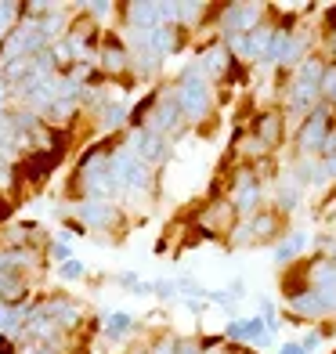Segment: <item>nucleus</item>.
<instances>
[{
	"instance_id": "nucleus-28",
	"label": "nucleus",
	"mask_w": 336,
	"mask_h": 354,
	"mask_svg": "<svg viewBox=\"0 0 336 354\" xmlns=\"http://www.w3.org/2000/svg\"><path fill=\"white\" fill-rule=\"evenodd\" d=\"M279 354H304V347H300L297 340H290V344H282V347H279Z\"/></svg>"
},
{
	"instance_id": "nucleus-15",
	"label": "nucleus",
	"mask_w": 336,
	"mask_h": 354,
	"mask_svg": "<svg viewBox=\"0 0 336 354\" xmlns=\"http://www.w3.org/2000/svg\"><path fill=\"white\" fill-rule=\"evenodd\" d=\"M149 44H152V51H156L159 58H167V55H174V51L181 47V33H178L174 26L163 22V26H156L152 33H149Z\"/></svg>"
},
{
	"instance_id": "nucleus-4",
	"label": "nucleus",
	"mask_w": 336,
	"mask_h": 354,
	"mask_svg": "<svg viewBox=\"0 0 336 354\" xmlns=\"http://www.w3.org/2000/svg\"><path fill=\"white\" fill-rule=\"evenodd\" d=\"M261 11L264 8H257V4H228V8H221L217 22H221L224 40L239 37V33H253V29L261 26Z\"/></svg>"
},
{
	"instance_id": "nucleus-9",
	"label": "nucleus",
	"mask_w": 336,
	"mask_h": 354,
	"mask_svg": "<svg viewBox=\"0 0 336 354\" xmlns=\"http://www.w3.org/2000/svg\"><path fill=\"white\" fill-rule=\"evenodd\" d=\"M120 11L127 29H138V33H152L156 26H163V4H152V0H134V4H123Z\"/></svg>"
},
{
	"instance_id": "nucleus-13",
	"label": "nucleus",
	"mask_w": 336,
	"mask_h": 354,
	"mask_svg": "<svg viewBox=\"0 0 336 354\" xmlns=\"http://www.w3.org/2000/svg\"><path fill=\"white\" fill-rule=\"evenodd\" d=\"M250 134L257 138V141L264 145V149L271 152V149H275V145L282 141V112H275V109H271V112H261Z\"/></svg>"
},
{
	"instance_id": "nucleus-26",
	"label": "nucleus",
	"mask_w": 336,
	"mask_h": 354,
	"mask_svg": "<svg viewBox=\"0 0 336 354\" xmlns=\"http://www.w3.org/2000/svg\"><path fill=\"white\" fill-rule=\"evenodd\" d=\"M181 304H185V311H188V315H203L206 308H210V304H203V300H181Z\"/></svg>"
},
{
	"instance_id": "nucleus-5",
	"label": "nucleus",
	"mask_w": 336,
	"mask_h": 354,
	"mask_svg": "<svg viewBox=\"0 0 336 354\" xmlns=\"http://www.w3.org/2000/svg\"><path fill=\"white\" fill-rule=\"evenodd\" d=\"M261 196H264V188H261V181H257V170H250V167H243L235 174V181H232V206H235V214H253L257 210V203H261Z\"/></svg>"
},
{
	"instance_id": "nucleus-1",
	"label": "nucleus",
	"mask_w": 336,
	"mask_h": 354,
	"mask_svg": "<svg viewBox=\"0 0 336 354\" xmlns=\"http://www.w3.org/2000/svg\"><path fill=\"white\" fill-rule=\"evenodd\" d=\"M174 94H178V105H181V120L185 123H203L214 109V94H210V80L203 76L199 66H188L178 84H174Z\"/></svg>"
},
{
	"instance_id": "nucleus-16",
	"label": "nucleus",
	"mask_w": 336,
	"mask_h": 354,
	"mask_svg": "<svg viewBox=\"0 0 336 354\" xmlns=\"http://www.w3.org/2000/svg\"><path fill=\"white\" fill-rule=\"evenodd\" d=\"M308 250V232H293L290 239H282L279 250H275V264H290L297 261V257Z\"/></svg>"
},
{
	"instance_id": "nucleus-8",
	"label": "nucleus",
	"mask_w": 336,
	"mask_h": 354,
	"mask_svg": "<svg viewBox=\"0 0 336 354\" xmlns=\"http://www.w3.org/2000/svg\"><path fill=\"white\" fill-rule=\"evenodd\" d=\"M196 224H199V232L210 235V239L232 232V228H235V206H232L228 199H214V203L196 217Z\"/></svg>"
},
{
	"instance_id": "nucleus-3",
	"label": "nucleus",
	"mask_w": 336,
	"mask_h": 354,
	"mask_svg": "<svg viewBox=\"0 0 336 354\" xmlns=\"http://www.w3.org/2000/svg\"><path fill=\"white\" fill-rule=\"evenodd\" d=\"M73 214L80 217V224L91 232H112L120 224V206L112 203V199H76L73 203Z\"/></svg>"
},
{
	"instance_id": "nucleus-22",
	"label": "nucleus",
	"mask_w": 336,
	"mask_h": 354,
	"mask_svg": "<svg viewBox=\"0 0 336 354\" xmlns=\"http://www.w3.org/2000/svg\"><path fill=\"white\" fill-rule=\"evenodd\" d=\"M149 354H178V336H156Z\"/></svg>"
},
{
	"instance_id": "nucleus-11",
	"label": "nucleus",
	"mask_w": 336,
	"mask_h": 354,
	"mask_svg": "<svg viewBox=\"0 0 336 354\" xmlns=\"http://www.w3.org/2000/svg\"><path fill=\"white\" fill-rule=\"evenodd\" d=\"M138 159H141L149 170H159V167L170 159V138L145 131V138H141V145H138Z\"/></svg>"
},
{
	"instance_id": "nucleus-20",
	"label": "nucleus",
	"mask_w": 336,
	"mask_h": 354,
	"mask_svg": "<svg viewBox=\"0 0 336 354\" xmlns=\"http://www.w3.org/2000/svg\"><path fill=\"white\" fill-rule=\"evenodd\" d=\"M55 275H58L62 282H80V279L87 275V264L73 257V261H66V264H58V268H55Z\"/></svg>"
},
{
	"instance_id": "nucleus-2",
	"label": "nucleus",
	"mask_w": 336,
	"mask_h": 354,
	"mask_svg": "<svg viewBox=\"0 0 336 354\" xmlns=\"http://www.w3.org/2000/svg\"><path fill=\"white\" fill-rule=\"evenodd\" d=\"M329 134H333V109H329V105H315L308 116H304V127L297 131L300 152H304V156H322Z\"/></svg>"
},
{
	"instance_id": "nucleus-27",
	"label": "nucleus",
	"mask_w": 336,
	"mask_h": 354,
	"mask_svg": "<svg viewBox=\"0 0 336 354\" xmlns=\"http://www.w3.org/2000/svg\"><path fill=\"white\" fill-rule=\"evenodd\" d=\"M22 354H62V351H55V347H44V344H29V347H22Z\"/></svg>"
},
{
	"instance_id": "nucleus-21",
	"label": "nucleus",
	"mask_w": 336,
	"mask_h": 354,
	"mask_svg": "<svg viewBox=\"0 0 336 354\" xmlns=\"http://www.w3.org/2000/svg\"><path fill=\"white\" fill-rule=\"evenodd\" d=\"M152 297L174 300V297H178V282H174V279H156V282H152Z\"/></svg>"
},
{
	"instance_id": "nucleus-25",
	"label": "nucleus",
	"mask_w": 336,
	"mask_h": 354,
	"mask_svg": "<svg viewBox=\"0 0 336 354\" xmlns=\"http://www.w3.org/2000/svg\"><path fill=\"white\" fill-rule=\"evenodd\" d=\"M318 344H322V336H318V333H308V336H304V340H300V347H304V354H311Z\"/></svg>"
},
{
	"instance_id": "nucleus-23",
	"label": "nucleus",
	"mask_w": 336,
	"mask_h": 354,
	"mask_svg": "<svg viewBox=\"0 0 336 354\" xmlns=\"http://www.w3.org/2000/svg\"><path fill=\"white\" fill-rule=\"evenodd\" d=\"M116 286H120V289H131V293H134V289L141 286V279L134 275V271H120V275H116Z\"/></svg>"
},
{
	"instance_id": "nucleus-18",
	"label": "nucleus",
	"mask_w": 336,
	"mask_h": 354,
	"mask_svg": "<svg viewBox=\"0 0 336 354\" xmlns=\"http://www.w3.org/2000/svg\"><path fill=\"white\" fill-rule=\"evenodd\" d=\"M80 11H84V19L91 22H105L112 11H116V4H109V0H87V4H80Z\"/></svg>"
},
{
	"instance_id": "nucleus-7",
	"label": "nucleus",
	"mask_w": 336,
	"mask_h": 354,
	"mask_svg": "<svg viewBox=\"0 0 336 354\" xmlns=\"http://www.w3.org/2000/svg\"><path fill=\"white\" fill-rule=\"evenodd\" d=\"M94 62H98L102 73H109L112 80L131 73V51H127V44H123L120 37H105V40L98 44V55H94Z\"/></svg>"
},
{
	"instance_id": "nucleus-6",
	"label": "nucleus",
	"mask_w": 336,
	"mask_h": 354,
	"mask_svg": "<svg viewBox=\"0 0 336 354\" xmlns=\"http://www.w3.org/2000/svg\"><path fill=\"white\" fill-rule=\"evenodd\" d=\"M40 311H44V318H51L66 336L80 326V322H84V304H76V300H69V297H47V300L40 304Z\"/></svg>"
},
{
	"instance_id": "nucleus-24",
	"label": "nucleus",
	"mask_w": 336,
	"mask_h": 354,
	"mask_svg": "<svg viewBox=\"0 0 336 354\" xmlns=\"http://www.w3.org/2000/svg\"><path fill=\"white\" fill-rule=\"evenodd\" d=\"M178 354H203V344L188 340V336H178Z\"/></svg>"
},
{
	"instance_id": "nucleus-10",
	"label": "nucleus",
	"mask_w": 336,
	"mask_h": 354,
	"mask_svg": "<svg viewBox=\"0 0 336 354\" xmlns=\"http://www.w3.org/2000/svg\"><path fill=\"white\" fill-rule=\"evenodd\" d=\"M62 163V156L55 149H40V152H29L26 156V163H22V174H26V181H33V185H44L47 177L55 174V167Z\"/></svg>"
},
{
	"instance_id": "nucleus-12",
	"label": "nucleus",
	"mask_w": 336,
	"mask_h": 354,
	"mask_svg": "<svg viewBox=\"0 0 336 354\" xmlns=\"http://www.w3.org/2000/svg\"><path fill=\"white\" fill-rule=\"evenodd\" d=\"M94 120H98V131L120 134V131L131 127V105L127 102H109V105H102L98 112H94Z\"/></svg>"
},
{
	"instance_id": "nucleus-29",
	"label": "nucleus",
	"mask_w": 336,
	"mask_h": 354,
	"mask_svg": "<svg viewBox=\"0 0 336 354\" xmlns=\"http://www.w3.org/2000/svg\"><path fill=\"white\" fill-rule=\"evenodd\" d=\"M131 354H149V347H134Z\"/></svg>"
},
{
	"instance_id": "nucleus-14",
	"label": "nucleus",
	"mask_w": 336,
	"mask_h": 354,
	"mask_svg": "<svg viewBox=\"0 0 336 354\" xmlns=\"http://www.w3.org/2000/svg\"><path fill=\"white\" fill-rule=\"evenodd\" d=\"M102 318H105V326H102L105 344H120L134 329V315H127V311H102Z\"/></svg>"
},
{
	"instance_id": "nucleus-19",
	"label": "nucleus",
	"mask_w": 336,
	"mask_h": 354,
	"mask_svg": "<svg viewBox=\"0 0 336 354\" xmlns=\"http://www.w3.org/2000/svg\"><path fill=\"white\" fill-rule=\"evenodd\" d=\"M47 253H51V261L55 264H66V261H73V243H69V232H58V239L51 246H47Z\"/></svg>"
},
{
	"instance_id": "nucleus-17",
	"label": "nucleus",
	"mask_w": 336,
	"mask_h": 354,
	"mask_svg": "<svg viewBox=\"0 0 336 354\" xmlns=\"http://www.w3.org/2000/svg\"><path fill=\"white\" fill-rule=\"evenodd\" d=\"M300 181H297V177H290V181H282L279 185V210H293V206L300 203Z\"/></svg>"
}]
</instances>
